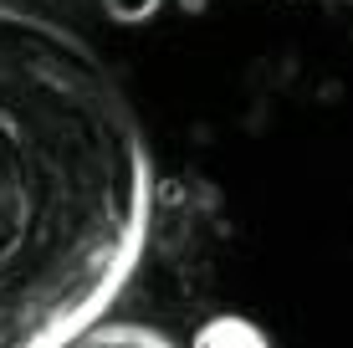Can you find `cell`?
<instances>
[{"label":"cell","mask_w":353,"mask_h":348,"mask_svg":"<svg viewBox=\"0 0 353 348\" xmlns=\"http://www.w3.org/2000/svg\"><path fill=\"white\" fill-rule=\"evenodd\" d=\"M194 348H272V343H266V333L256 323L225 313V318H210L200 333H194Z\"/></svg>","instance_id":"cell-1"},{"label":"cell","mask_w":353,"mask_h":348,"mask_svg":"<svg viewBox=\"0 0 353 348\" xmlns=\"http://www.w3.org/2000/svg\"><path fill=\"white\" fill-rule=\"evenodd\" d=\"M103 10L113 21H123V26H139V21H149L159 10V0H103Z\"/></svg>","instance_id":"cell-2"},{"label":"cell","mask_w":353,"mask_h":348,"mask_svg":"<svg viewBox=\"0 0 353 348\" xmlns=\"http://www.w3.org/2000/svg\"><path fill=\"white\" fill-rule=\"evenodd\" d=\"M185 6H190V10H200V6H205V0H185Z\"/></svg>","instance_id":"cell-3"}]
</instances>
